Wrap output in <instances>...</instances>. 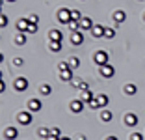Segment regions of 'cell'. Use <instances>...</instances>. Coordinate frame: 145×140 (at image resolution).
Returning <instances> with one entry per match:
<instances>
[{
    "label": "cell",
    "instance_id": "cell-1",
    "mask_svg": "<svg viewBox=\"0 0 145 140\" xmlns=\"http://www.w3.org/2000/svg\"><path fill=\"white\" fill-rule=\"evenodd\" d=\"M108 60H110V56H108L106 51H97V52H95V56H93V62L99 65V67L106 65V64H108Z\"/></svg>",
    "mask_w": 145,
    "mask_h": 140
},
{
    "label": "cell",
    "instance_id": "cell-2",
    "mask_svg": "<svg viewBox=\"0 0 145 140\" xmlns=\"http://www.w3.org/2000/svg\"><path fill=\"white\" fill-rule=\"evenodd\" d=\"M17 122L21 123V125H30L32 122H34V116H32L30 110H22L17 114Z\"/></svg>",
    "mask_w": 145,
    "mask_h": 140
},
{
    "label": "cell",
    "instance_id": "cell-3",
    "mask_svg": "<svg viewBox=\"0 0 145 140\" xmlns=\"http://www.w3.org/2000/svg\"><path fill=\"white\" fill-rule=\"evenodd\" d=\"M58 21L61 24H69L71 22V9L69 8H60L58 9Z\"/></svg>",
    "mask_w": 145,
    "mask_h": 140
},
{
    "label": "cell",
    "instance_id": "cell-4",
    "mask_svg": "<svg viewBox=\"0 0 145 140\" xmlns=\"http://www.w3.org/2000/svg\"><path fill=\"white\" fill-rule=\"evenodd\" d=\"M84 105H86V103L82 101V99H72L71 105H69V108H71L74 114H80V112L84 110Z\"/></svg>",
    "mask_w": 145,
    "mask_h": 140
},
{
    "label": "cell",
    "instance_id": "cell-5",
    "mask_svg": "<svg viewBox=\"0 0 145 140\" xmlns=\"http://www.w3.org/2000/svg\"><path fill=\"white\" fill-rule=\"evenodd\" d=\"M13 88L17 90V92H24V90L28 88V79H24V77H19V79H15V82H13Z\"/></svg>",
    "mask_w": 145,
    "mask_h": 140
},
{
    "label": "cell",
    "instance_id": "cell-6",
    "mask_svg": "<svg viewBox=\"0 0 145 140\" xmlns=\"http://www.w3.org/2000/svg\"><path fill=\"white\" fill-rule=\"evenodd\" d=\"M99 73H101V77H104V79H112V77L115 75V69L112 67L110 64L103 65V67H99Z\"/></svg>",
    "mask_w": 145,
    "mask_h": 140
},
{
    "label": "cell",
    "instance_id": "cell-7",
    "mask_svg": "<svg viewBox=\"0 0 145 140\" xmlns=\"http://www.w3.org/2000/svg\"><path fill=\"white\" fill-rule=\"evenodd\" d=\"M84 43V34H82L80 30H76V32H71V45L78 47Z\"/></svg>",
    "mask_w": 145,
    "mask_h": 140
},
{
    "label": "cell",
    "instance_id": "cell-8",
    "mask_svg": "<svg viewBox=\"0 0 145 140\" xmlns=\"http://www.w3.org/2000/svg\"><path fill=\"white\" fill-rule=\"evenodd\" d=\"M112 19H114L117 24H123V22L127 21V13H125L123 9H115V11L112 13Z\"/></svg>",
    "mask_w": 145,
    "mask_h": 140
},
{
    "label": "cell",
    "instance_id": "cell-9",
    "mask_svg": "<svg viewBox=\"0 0 145 140\" xmlns=\"http://www.w3.org/2000/svg\"><path fill=\"white\" fill-rule=\"evenodd\" d=\"M125 125H127V127H136L138 125V116L132 114V112L125 114Z\"/></svg>",
    "mask_w": 145,
    "mask_h": 140
},
{
    "label": "cell",
    "instance_id": "cell-10",
    "mask_svg": "<svg viewBox=\"0 0 145 140\" xmlns=\"http://www.w3.org/2000/svg\"><path fill=\"white\" fill-rule=\"evenodd\" d=\"M95 26V22L91 21V17H84L80 21V32H88V30H91Z\"/></svg>",
    "mask_w": 145,
    "mask_h": 140
},
{
    "label": "cell",
    "instance_id": "cell-11",
    "mask_svg": "<svg viewBox=\"0 0 145 140\" xmlns=\"http://www.w3.org/2000/svg\"><path fill=\"white\" fill-rule=\"evenodd\" d=\"M41 108H43V103L39 99H30L28 101V110L30 112H39Z\"/></svg>",
    "mask_w": 145,
    "mask_h": 140
},
{
    "label": "cell",
    "instance_id": "cell-12",
    "mask_svg": "<svg viewBox=\"0 0 145 140\" xmlns=\"http://www.w3.org/2000/svg\"><path fill=\"white\" fill-rule=\"evenodd\" d=\"M19 136V131L15 127H6L4 129V138L6 140H15Z\"/></svg>",
    "mask_w": 145,
    "mask_h": 140
},
{
    "label": "cell",
    "instance_id": "cell-13",
    "mask_svg": "<svg viewBox=\"0 0 145 140\" xmlns=\"http://www.w3.org/2000/svg\"><path fill=\"white\" fill-rule=\"evenodd\" d=\"M28 26H30V21H28V19H19L17 21V30L21 34H28Z\"/></svg>",
    "mask_w": 145,
    "mask_h": 140
},
{
    "label": "cell",
    "instance_id": "cell-14",
    "mask_svg": "<svg viewBox=\"0 0 145 140\" xmlns=\"http://www.w3.org/2000/svg\"><path fill=\"white\" fill-rule=\"evenodd\" d=\"M104 32H106V26H103V24H95L93 28H91V36H93V38H103Z\"/></svg>",
    "mask_w": 145,
    "mask_h": 140
},
{
    "label": "cell",
    "instance_id": "cell-15",
    "mask_svg": "<svg viewBox=\"0 0 145 140\" xmlns=\"http://www.w3.org/2000/svg\"><path fill=\"white\" fill-rule=\"evenodd\" d=\"M48 39H50V41H61V39H63V32L58 30V28L50 30V32H48Z\"/></svg>",
    "mask_w": 145,
    "mask_h": 140
},
{
    "label": "cell",
    "instance_id": "cell-16",
    "mask_svg": "<svg viewBox=\"0 0 145 140\" xmlns=\"http://www.w3.org/2000/svg\"><path fill=\"white\" fill-rule=\"evenodd\" d=\"M95 101H97L99 108H104V106L110 103V97H108L106 93H101V95H95Z\"/></svg>",
    "mask_w": 145,
    "mask_h": 140
},
{
    "label": "cell",
    "instance_id": "cell-17",
    "mask_svg": "<svg viewBox=\"0 0 145 140\" xmlns=\"http://www.w3.org/2000/svg\"><path fill=\"white\" fill-rule=\"evenodd\" d=\"M80 99H82L84 103H88V105H89V103L95 99V95H93V92L88 88V90H84V92H82V97H80Z\"/></svg>",
    "mask_w": 145,
    "mask_h": 140
},
{
    "label": "cell",
    "instance_id": "cell-18",
    "mask_svg": "<svg viewBox=\"0 0 145 140\" xmlns=\"http://www.w3.org/2000/svg\"><path fill=\"white\" fill-rule=\"evenodd\" d=\"M123 92L127 93V95H136V93H138V86L136 84H125Z\"/></svg>",
    "mask_w": 145,
    "mask_h": 140
},
{
    "label": "cell",
    "instance_id": "cell-19",
    "mask_svg": "<svg viewBox=\"0 0 145 140\" xmlns=\"http://www.w3.org/2000/svg\"><path fill=\"white\" fill-rule=\"evenodd\" d=\"M60 79H61L63 82L72 81V69H67V71H60Z\"/></svg>",
    "mask_w": 145,
    "mask_h": 140
},
{
    "label": "cell",
    "instance_id": "cell-20",
    "mask_svg": "<svg viewBox=\"0 0 145 140\" xmlns=\"http://www.w3.org/2000/svg\"><path fill=\"white\" fill-rule=\"evenodd\" d=\"M69 65H71L72 71L80 67V60H78V56H71V58H69Z\"/></svg>",
    "mask_w": 145,
    "mask_h": 140
},
{
    "label": "cell",
    "instance_id": "cell-21",
    "mask_svg": "<svg viewBox=\"0 0 145 140\" xmlns=\"http://www.w3.org/2000/svg\"><path fill=\"white\" fill-rule=\"evenodd\" d=\"M48 49H50L52 52H60L61 51V41H50L48 43Z\"/></svg>",
    "mask_w": 145,
    "mask_h": 140
},
{
    "label": "cell",
    "instance_id": "cell-22",
    "mask_svg": "<svg viewBox=\"0 0 145 140\" xmlns=\"http://www.w3.org/2000/svg\"><path fill=\"white\" fill-rule=\"evenodd\" d=\"M37 136H39V138H48V136H50V129L39 127V129H37Z\"/></svg>",
    "mask_w": 145,
    "mask_h": 140
},
{
    "label": "cell",
    "instance_id": "cell-23",
    "mask_svg": "<svg viewBox=\"0 0 145 140\" xmlns=\"http://www.w3.org/2000/svg\"><path fill=\"white\" fill-rule=\"evenodd\" d=\"M39 93H41V95H50L52 88L48 84H41V86H39Z\"/></svg>",
    "mask_w": 145,
    "mask_h": 140
},
{
    "label": "cell",
    "instance_id": "cell-24",
    "mask_svg": "<svg viewBox=\"0 0 145 140\" xmlns=\"http://www.w3.org/2000/svg\"><path fill=\"white\" fill-rule=\"evenodd\" d=\"M112 118H114V114H112V112L110 110H103V112H101V120H103V122H112Z\"/></svg>",
    "mask_w": 145,
    "mask_h": 140
},
{
    "label": "cell",
    "instance_id": "cell-25",
    "mask_svg": "<svg viewBox=\"0 0 145 140\" xmlns=\"http://www.w3.org/2000/svg\"><path fill=\"white\" fill-rule=\"evenodd\" d=\"M82 19H84V17H82V13L78 11V9H71V21H78V22H80Z\"/></svg>",
    "mask_w": 145,
    "mask_h": 140
},
{
    "label": "cell",
    "instance_id": "cell-26",
    "mask_svg": "<svg viewBox=\"0 0 145 140\" xmlns=\"http://www.w3.org/2000/svg\"><path fill=\"white\" fill-rule=\"evenodd\" d=\"M15 43H17L19 47L24 45V43H26V34H21V32H19V34L15 36Z\"/></svg>",
    "mask_w": 145,
    "mask_h": 140
},
{
    "label": "cell",
    "instance_id": "cell-27",
    "mask_svg": "<svg viewBox=\"0 0 145 140\" xmlns=\"http://www.w3.org/2000/svg\"><path fill=\"white\" fill-rule=\"evenodd\" d=\"M67 69H71L69 62H60V64H58V71H67Z\"/></svg>",
    "mask_w": 145,
    "mask_h": 140
},
{
    "label": "cell",
    "instance_id": "cell-28",
    "mask_svg": "<svg viewBox=\"0 0 145 140\" xmlns=\"http://www.w3.org/2000/svg\"><path fill=\"white\" fill-rule=\"evenodd\" d=\"M114 36H115V30H114V28H106V32H104V38H106V39H112Z\"/></svg>",
    "mask_w": 145,
    "mask_h": 140
},
{
    "label": "cell",
    "instance_id": "cell-29",
    "mask_svg": "<svg viewBox=\"0 0 145 140\" xmlns=\"http://www.w3.org/2000/svg\"><path fill=\"white\" fill-rule=\"evenodd\" d=\"M50 135L58 136V138H63V136H61V129H60V127H54V129H50Z\"/></svg>",
    "mask_w": 145,
    "mask_h": 140
},
{
    "label": "cell",
    "instance_id": "cell-30",
    "mask_svg": "<svg viewBox=\"0 0 145 140\" xmlns=\"http://www.w3.org/2000/svg\"><path fill=\"white\" fill-rule=\"evenodd\" d=\"M0 26H2V28H6V26H8V17H6V13H2V15H0Z\"/></svg>",
    "mask_w": 145,
    "mask_h": 140
},
{
    "label": "cell",
    "instance_id": "cell-31",
    "mask_svg": "<svg viewBox=\"0 0 145 140\" xmlns=\"http://www.w3.org/2000/svg\"><path fill=\"white\" fill-rule=\"evenodd\" d=\"M130 140H143V135H141V133H132V135H130Z\"/></svg>",
    "mask_w": 145,
    "mask_h": 140
},
{
    "label": "cell",
    "instance_id": "cell-32",
    "mask_svg": "<svg viewBox=\"0 0 145 140\" xmlns=\"http://www.w3.org/2000/svg\"><path fill=\"white\" fill-rule=\"evenodd\" d=\"M37 32V24H32L30 22V26H28V34H35Z\"/></svg>",
    "mask_w": 145,
    "mask_h": 140
},
{
    "label": "cell",
    "instance_id": "cell-33",
    "mask_svg": "<svg viewBox=\"0 0 145 140\" xmlns=\"http://www.w3.org/2000/svg\"><path fill=\"white\" fill-rule=\"evenodd\" d=\"M28 21L32 22V24H37V21H39V17L37 15H30V17H28Z\"/></svg>",
    "mask_w": 145,
    "mask_h": 140
},
{
    "label": "cell",
    "instance_id": "cell-34",
    "mask_svg": "<svg viewBox=\"0 0 145 140\" xmlns=\"http://www.w3.org/2000/svg\"><path fill=\"white\" fill-rule=\"evenodd\" d=\"M22 62H24V60L19 58V56H17V58H13V64H15V65H22Z\"/></svg>",
    "mask_w": 145,
    "mask_h": 140
},
{
    "label": "cell",
    "instance_id": "cell-35",
    "mask_svg": "<svg viewBox=\"0 0 145 140\" xmlns=\"http://www.w3.org/2000/svg\"><path fill=\"white\" fill-rule=\"evenodd\" d=\"M45 140H60V138H58V136H54V135H50L48 138H45Z\"/></svg>",
    "mask_w": 145,
    "mask_h": 140
},
{
    "label": "cell",
    "instance_id": "cell-36",
    "mask_svg": "<svg viewBox=\"0 0 145 140\" xmlns=\"http://www.w3.org/2000/svg\"><path fill=\"white\" fill-rule=\"evenodd\" d=\"M106 140H119V138H117V136H108Z\"/></svg>",
    "mask_w": 145,
    "mask_h": 140
},
{
    "label": "cell",
    "instance_id": "cell-37",
    "mask_svg": "<svg viewBox=\"0 0 145 140\" xmlns=\"http://www.w3.org/2000/svg\"><path fill=\"white\" fill-rule=\"evenodd\" d=\"M60 140H71V138H67V136H63V138H60Z\"/></svg>",
    "mask_w": 145,
    "mask_h": 140
},
{
    "label": "cell",
    "instance_id": "cell-38",
    "mask_svg": "<svg viewBox=\"0 0 145 140\" xmlns=\"http://www.w3.org/2000/svg\"><path fill=\"white\" fill-rule=\"evenodd\" d=\"M4 2H17V0H4Z\"/></svg>",
    "mask_w": 145,
    "mask_h": 140
},
{
    "label": "cell",
    "instance_id": "cell-39",
    "mask_svg": "<svg viewBox=\"0 0 145 140\" xmlns=\"http://www.w3.org/2000/svg\"><path fill=\"white\" fill-rule=\"evenodd\" d=\"M143 21H145V13H143Z\"/></svg>",
    "mask_w": 145,
    "mask_h": 140
},
{
    "label": "cell",
    "instance_id": "cell-40",
    "mask_svg": "<svg viewBox=\"0 0 145 140\" xmlns=\"http://www.w3.org/2000/svg\"><path fill=\"white\" fill-rule=\"evenodd\" d=\"M82 2H84V0H82Z\"/></svg>",
    "mask_w": 145,
    "mask_h": 140
}]
</instances>
